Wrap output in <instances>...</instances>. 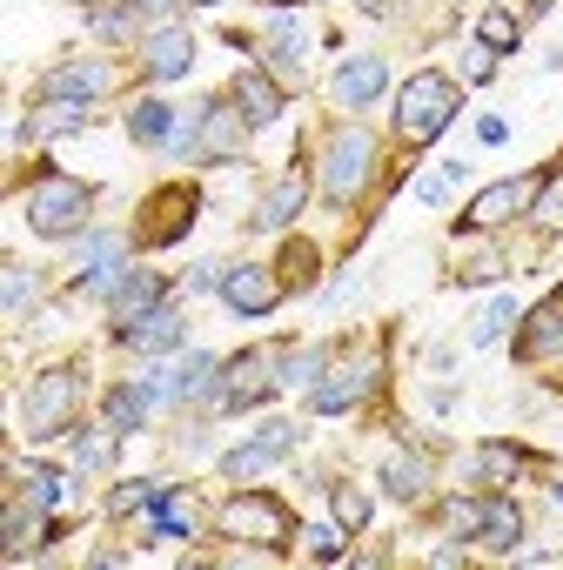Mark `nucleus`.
I'll return each instance as SVG.
<instances>
[{
	"instance_id": "8",
	"label": "nucleus",
	"mask_w": 563,
	"mask_h": 570,
	"mask_svg": "<svg viewBox=\"0 0 563 570\" xmlns=\"http://www.w3.org/2000/svg\"><path fill=\"white\" fill-rule=\"evenodd\" d=\"M536 202V175H516V181H490L483 195H470L463 202V228H503V222H516L523 208Z\"/></svg>"
},
{
	"instance_id": "33",
	"label": "nucleus",
	"mask_w": 563,
	"mask_h": 570,
	"mask_svg": "<svg viewBox=\"0 0 563 570\" xmlns=\"http://www.w3.org/2000/svg\"><path fill=\"white\" fill-rule=\"evenodd\" d=\"M75 470H101L108 463V450H115V430H75Z\"/></svg>"
},
{
	"instance_id": "9",
	"label": "nucleus",
	"mask_w": 563,
	"mask_h": 570,
	"mask_svg": "<svg viewBox=\"0 0 563 570\" xmlns=\"http://www.w3.org/2000/svg\"><path fill=\"white\" fill-rule=\"evenodd\" d=\"M282 456H296V423H261L248 443H235V450L221 456V470H228V476H261V470H275Z\"/></svg>"
},
{
	"instance_id": "1",
	"label": "nucleus",
	"mask_w": 563,
	"mask_h": 570,
	"mask_svg": "<svg viewBox=\"0 0 563 570\" xmlns=\"http://www.w3.org/2000/svg\"><path fill=\"white\" fill-rule=\"evenodd\" d=\"M456 115H463V95H456V81H443V75H409V88L396 95V128H403L409 148L436 141Z\"/></svg>"
},
{
	"instance_id": "42",
	"label": "nucleus",
	"mask_w": 563,
	"mask_h": 570,
	"mask_svg": "<svg viewBox=\"0 0 563 570\" xmlns=\"http://www.w3.org/2000/svg\"><path fill=\"white\" fill-rule=\"evenodd\" d=\"M303 543H309L316 557H343V530H336V523H309V530H303Z\"/></svg>"
},
{
	"instance_id": "29",
	"label": "nucleus",
	"mask_w": 563,
	"mask_h": 570,
	"mask_svg": "<svg viewBox=\"0 0 563 570\" xmlns=\"http://www.w3.org/2000/svg\"><path fill=\"white\" fill-rule=\"evenodd\" d=\"M121 255H128V235H88L81 242V275H128Z\"/></svg>"
},
{
	"instance_id": "12",
	"label": "nucleus",
	"mask_w": 563,
	"mask_h": 570,
	"mask_svg": "<svg viewBox=\"0 0 563 570\" xmlns=\"http://www.w3.org/2000/svg\"><path fill=\"white\" fill-rule=\"evenodd\" d=\"M115 88V75L101 68V61H68V68H48L41 75V101H95V95H108Z\"/></svg>"
},
{
	"instance_id": "36",
	"label": "nucleus",
	"mask_w": 563,
	"mask_h": 570,
	"mask_svg": "<svg viewBox=\"0 0 563 570\" xmlns=\"http://www.w3.org/2000/svg\"><path fill=\"white\" fill-rule=\"evenodd\" d=\"M369 510H376V503H369V490H356V483H343V490H336V523H343V530H363V523H369Z\"/></svg>"
},
{
	"instance_id": "39",
	"label": "nucleus",
	"mask_w": 563,
	"mask_h": 570,
	"mask_svg": "<svg viewBox=\"0 0 563 570\" xmlns=\"http://www.w3.org/2000/svg\"><path fill=\"white\" fill-rule=\"evenodd\" d=\"M523 456L516 450H476V476H516Z\"/></svg>"
},
{
	"instance_id": "31",
	"label": "nucleus",
	"mask_w": 563,
	"mask_h": 570,
	"mask_svg": "<svg viewBox=\"0 0 563 570\" xmlns=\"http://www.w3.org/2000/svg\"><path fill=\"white\" fill-rule=\"evenodd\" d=\"M195 8V0H128V14L155 35V28H181V14Z\"/></svg>"
},
{
	"instance_id": "13",
	"label": "nucleus",
	"mask_w": 563,
	"mask_h": 570,
	"mask_svg": "<svg viewBox=\"0 0 563 570\" xmlns=\"http://www.w3.org/2000/svg\"><path fill=\"white\" fill-rule=\"evenodd\" d=\"M161 303H168V282L148 275V268H128L121 289L108 296V316H115V330H128V323H141L148 309H161Z\"/></svg>"
},
{
	"instance_id": "28",
	"label": "nucleus",
	"mask_w": 563,
	"mask_h": 570,
	"mask_svg": "<svg viewBox=\"0 0 563 570\" xmlns=\"http://www.w3.org/2000/svg\"><path fill=\"white\" fill-rule=\"evenodd\" d=\"M516 41H523L516 14H503V8H483V14H476V48H490V55H516Z\"/></svg>"
},
{
	"instance_id": "27",
	"label": "nucleus",
	"mask_w": 563,
	"mask_h": 570,
	"mask_svg": "<svg viewBox=\"0 0 563 570\" xmlns=\"http://www.w3.org/2000/svg\"><path fill=\"white\" fill-rule=\"evenodd\" d=\"M363 376H369V370H363ZM363 376H356V370H349V376H323V383L309 390V410H316V416H343V410H349V403L369 390Z\"/></svg>"
},
{
	"instance_id": "11",
	"label": "nucleus",
	"mask_w": 563,
	"mask_h": 570,
	"mask_svg": "<svg viewBox=\"0 0 563 570\" xmlns=\"http://www.w3.org/2000/svg\"><path fill=\"white\" fill-rule=\"evenodd\" d=\"M221 303H228L235 316H268V309L282 303V289L268 282V268L241 262V268H221Z\"/></svg>"
},
{
	"instance_id": "26",
	"label": "nucleus",
	"mask_w": 563,
	"mask_h": 570,
	"mask_svg": "<svg viewBox=\"0 0 563 570\" xmlns=\"http://www.w3.org/2000/svg\"><path fill=\"white\" fill-rule=\"evenodd\" d=\"M168 135H175V108H168V101H135V108H128V141L155 148V141H168Z\"/></svg>"
},
{
	"instance_id": "34",
	"label": "nucleus",
	"mask_w": 563,
	"mask_h": 570,
	"mask_svg": "<svg viewBox=\"0 0 563 570\" xmlns=\"http://www.w3.org/2000/svg\"><path fill=\"white\" fill-rule=\"evenodd\" d=\"M556 343H563V316L556 309H536L530 316V336H523V356H550Z\"/></svg>"
},
{
	"instance_id": "19",
	"label": "nucleus",
	"mask_w": 563,
	"mask_h": 570,
	"mask_svg": "<svg viewBox=\"0 0 563 570\" xmlns=\"http://www.w3.org/2000/svg\"><path fill=\"white\" fill-rule=\"evenodd\" d=\"M303 202H309V181H303V175H282V181L261 195V208H255V228H261V235L289 228V222L303 215Z\"/></svg>"
},
{
	"instance_id": "48",
	"label": "nucleus",
	"mask_w": 563,
	"mask_h": 570,
	"mask_svg": "<svg viewBox=\"0 0 563 570\" xmlns=\"http://www.w3.org/2000/svg\"><path fill=\"white\" fill-rule=\"evenodd\" d=\"M201 8H215V0H201Z\"/></svg>"
},
{
	"instance_id": "16",
	"label": "nucleus",
	"mask_w": 563,
	"mask_h": 570,
	"mask_svg": "<svg viewBox=\"0 0 563 570\" xmlns=\"http://www.w3.org/2000/svg\"><path fill=\"white\" fill-rule=\"evenodd\" d=\"M88 128V101H41L34 121H14V141H68Z\"/></svg>"
},
{
	"instance_id": "23",
	"label": "nucleus",
	"mask_w": 563,
	"mask_h": 570,
	"mask_svg": "<svg viewBox=\"0 0 563 570\" xmlns=\"http://www.w3.org/2000/svg\"><path fill=\"white\" fill-rule=\"evenodd\" d=\"M516 537H523V510H516L510 497H483V523H476V543H490L496 557H510V550H516Z\"/></svg>"
},
{
	"instance_id": "24",
	"label": "nucleus",
	"mask_w": 563,
	"mask_h": 570,
	"mask_svg": "<svg viewBox=\"0 0 563 570\" xmlns=\"http://www.w3.org/2000/svg\"><path fill=\"white\" fill-rule=\"evenodd\" d=\"M168 383H175V396H181V403H195V396H221V363H215L208 350H195V356H181V363H175V376H168Z\"/></svg>"
},
{
	"instance_id": "37",
	"label": "nucleus",
	"mask_w": 563,
	"mask_h": 570,
	"mask_svg": "<svg viewBox=\"0 0 563 570\" xmlns=\"http://www.w3.org/2000/svg\"><path fill=\"white\" fill-rule=\"evenodd\" d=\"M456 181H463V161H443L436 175H423V181H416V202H429V208H436V202H450V188H456Z\"/></svg>"
},
{
	"instance_id": "30",
	"label": "nucleus",
	"mask_w": 563,
	"mask_h": 570,
	"mask_svg": "<svg viewBox=\"0 0 563 570\" xmlns=\"http://www.w3.org/2000/svg\"><path fill=\"white\" fill-rule=\"evenodd\" d=\"M516 316H523V309H516V296H496V303H490V309H483V316L470 323V343H476V350H490V343H503V330H510Z\"/></svg>"
},
{
	"instance_id": "38",
	"label": "nucleus",
	"mask_w": 563,
	"mask_h": 570,
	"mask_svg": "<svg viewBox=\"0 0 563 570\" xmlns=\"http://www.w3.org/2000/svg\"><path fill=\"white\" fill-rule=\"evenodd\" d=\"M8 323H14V330L28 323V268H21V262H8Z\"/></svg>"
},
{
	"instance_id": "3",
	"label": "nucleus",
	"mask_w": 563,
	"mask_h": 570,
	"mask_svg": "<svg viewBox=\"0 0 563 570\" xmlns=\"http://www.w3.org/2000/svg\"><path fill=\"white\" fill-rule=\"evenodd\" d=\"M369 168H376L369 128H336V135H329V155H323V195H329V202H356L363 181H369Z\"/></svg>"
},
{
	"instance_id": "5",
	"label": "nucleus",
	"mask_w": 563,
	"mask_h": 570,
	"mask_svg": "<svg viewBox=\"0 0 563 570\" xmlns=\"http://www.w3.org/2000/svg\"><path fill=\"white\" fill-rule=\"evenodd\" d=\"M275 363H282V350H248V356H235V363H221V410H255V403H268L275 390H282V376H275Z\"/></svg>"
},
{
	"instance_id": "25",
	"label": "nucleus",
	"mask_w": 563,
	"mask_h": 570,
	"mask_svg": "<svg viewBox=\"0 0 563 570\" xmlns=\"http://www.w3.org/2000/svg\"><path fill=\"white\" fill-rule=\"evenodd\" d=\"M275 376H282V390H316L329 376V350H282Z\"/></svg>"
},
{
	"instance_id": "41",
	"label": "nucleus",
	"mask_w": 563,
	"mask_h": 570,
	"mask_svg": "<svg viewBox=\"0 0 563 570\" xmlns=\"http://www.w3.org/2000/svg\"><path fill=\"white\" fill-rule=\"evenodd\" d=\"M443 517H450L456 530H470V537H476V523H483V497H450V503H443Z\"/></svg>"
},
{
	"instance_id": "46",
	"label": "nucleus",
	"mask_w": 563,
	"mask_h": 570,
	"mask_svg": "<svg viewBox=\"0 0 563 570\" xmlns=\"http://www.w3.org/2000/svg\"><path fill=\"white\" fill-rule=\"evenodd\" d=\"M550 497H556V510H563V483H556V490H550Z\"/></svg>"
},
{
	"instance_id": "43",
	"label": "nucleus",
	"mask_w": 563,
	"mask_h": 570,
	"mask_svg": "<svg viewBox=\"0 0 563 570\" xmlns=\"http://www.w3.org/2000/svg\"><path fill=\"white\" fill-rule=\"evenodd\" d=\"M208 289H221V268L215 262H195L188 268V296H208Z\"/></svg>"
},
{
	"instance_id": "47",
	"label": "nucleus",
	"mask_w": 563,
	"mask_h": 570,
	"mask_svg": "<svg viewBox=\"0 0 563 570\" xmlns=\"http://www.w3.org/2000/svg\"><path fill=\"white\" fill-rule=\"evenodd\" d=\"M268 8H296V0H268Z\"/></svg>"
},
{
	"instance_id": "44",
	"label": "nucleus",
	"mask_w": 563,
	"mask_h": 570,
	"mask_svg": "<svg viewBox=\"0 0 563 570\" xmlns=\"http://www.w3.org/2000/svg\"><path fill=\"white\" fill-rule=\"evenodd\" d=\"M476 135H483V141H510V121H503V115H483V128H476Z\"/></svg>"
},
{
	"instance_id": "20",
	"label": "nucleus",
	"mask_w": 563,
	"mask_h": 570,
	"mask_svg": "<svg viewBox=\"0 0 563 570\" xmlns=\"http://www.w3.org/2000/svg\"><path fill=\"white\" fill-rule=\"evenodd\" d=\"M228 95H235V108H241V115H248L255 128H261V121H282V88H275V81H268L261 68H241Z\"/></svg>"
},
{
	"instance_id": "10",
	"label": "nucleus",
	"mask_w": 563,
	"mask_h": 570,
	"mask_svg": "<svg viewBox=\"0 0 563 570\" xmlns=\"http://www.w3.org/2000/svg\"><path fill=\"white\" fill-rule=\"evenodd\" d=\"M248 128H255V121L235 108V95H228V101H208V108H201V148H195V155H201V161H235V155L248 148Z\"/></svg>"
},
{
	"instance_id": "17",
	"label": "nucleus",
	"mask_w": 563,
	"mask_h": 570,
	"mask_svg": "<svg viewBox=\"0 0 563 570\" xmlns=\"http://www.w3.org/2000/svg\"><path fill=\"white\" fill-rule=\"evenodd\" d=\"M181 336H188V330H181V309H168V303L121 330V343H128V350H141V356H168V350H181Z\"/></svg>"
},
{
	"instance_id": "18",
	"label": "nucleus",
	"mask_w": 563,
	"mask_h": 570,
	"mask_svg": "<svg viewBox=\"0 0 563 570\" xmlns=\"http://www.w3.org/2000/svg\"><path fill=\"white\" fill-rule=\"evenodd\" d=\"M383 81H389V68H383L376 55H356V61H343V68H336V81H329V88H336V101H343V108H369V101L383 95Z\"/></svg>"
},
{
	"instance_id": "2",
	"label": "nucleus",
	"mask_w": 563,
	"mask_h": 570,
	"mask_svg": "<svg viewBox=\"0 0 563 570\" xmlns=\"http://www.w3.org/2000/svg\"><path fill=\"white\" fill-rule=\"evenodd\" d=\"M21 215H28L34 235L68 242V235L88 228V181H75V175H41V181L21 195Z\"/></svg>"
},
{
	"instance_id": "35",
	"label": "nucleus",
	"mask_w": 563,
	"mask_h": 570,
	"mask_svg": "<svg viewBox=\"0 0 563 570\" xmlns=\"http://www.w3.org/2000/svg\"><path fill=\"white\" fill-rule=\"evenodd\" d=\"M28 497H34V510H55V503H68V476L61 470H28Z\"/></svg>"
},
{
	"instance_id": "22",
	"label": "nucleus",
	"mask_w": 563,
	"mask_h": 570,
	"mask_svg": "<svg viewBox=\"0 0 563 570\" xmlns=\"http://www.w3.org/2000/svg\"><path fill=\"white\" fill-rule=\"evenodd\" d=\"M148 410H155V390H148V376H141V383H121V390H108V430H115V436H141Z\"/></svg>"
},
{
	"instance_id": "45",
	"label": "nucleus",
	"mask_w": 563,
	"mask_h": 570,
	"mask_svg": "<svg viewBox=\"0 0 563 570\" xmlns=\"http://www.w3.org/2000/svg\"><path fill=\"white\" fill-rule=\"evenodd\" d=\"M463 75H470V81H490V48H476V55H470V68H463Z\"/></svg>"
},
{
	"instance_id": "14",
	"label": "nucleus",
	"mask_w": 563,
	"mask_h": 570,
	"mask_svg": "<svg viewBox=\"0 0 563 570\" xmlns=\"http://www.w3.org/2000/svg\"><path fill=\"white\" fill-rule=\"evenodd\" d=\"M141 68H148L155 81H181V75L195 68L188 28H155V35H141Z\"/></svg>"
},
{
	"instance_id": "7",
	"label": "nucleus",
	"mask_w": 563,
	"mask_h": 570,
	"mask_svg": "<svg viewBox=\"0 0 563 570\" xmlns=\"http://www.w3.org/2000/svg\"><path fill=\"white\" fill-rule=\"evenodd\" d=\"M221 530L241 543H282V537H289V510H282L275 497H261V490H241L235 503H221Z\"/></svg>"
},
{
	"instance_id": "4",
	"label": "nucleus",
	"mask_w": 563,
	"mask_h": 570,
	"mask_svg": "<svg viewBox=\"0 0 563 570\" xmlns=\"http://www.w3.org/2000/svg\"><path fill=\"white\" fill-rule=\"evenodd\" d=\"M195 208H201L195 181H168V188H155V195L141 202V248H168V242H181L188 222H195Z\"/></svg>"
},
{
	"instance_id": "15",
	"label": "nucleus",
	"mask_w": 563,
	"mask_h": 570,
	"mask_svg": "<svg viewBox=\"0 0 563 570\" xmlns=\"http://www.w3.org/2000/svg\"><path fill=\"white\" fill-rule=\"evenodd\" d=\"M303 55H309V28L289 8H275V21H268V61H275V75L282 81H303Z\"/></svg>"
},
{
	"instance_id": "21",
	"label": "nucleus",
	"mask_w": 563,
	"mask_h": 570,
	"mask_svg": "<svg viewBox=\"0 0 563 570\" xmlns=\"http://www.w3.org/2000/svg\"><path fill=\"white\" fill-rule=\"evenodd\" d=\"M383 490H389L396 503H423V497H429V456H416V450L383 456Z\"/></svg>"
},
{
	"instance_id": "6",
	"label": "nucleus",
	"mask_w": 563,
	"mask_h": 570,
	"mask_svg": "<svg viewBox=\"0 0 563 570\" xmlns=\"http://www.w3.org/2000/svg\"><path fill=\"white\" fill-rule=\"evenodd\" d=\"M81 390H88V376H81V370H48V376H34V390H28V430H34V436L68 430V416H75Z\"/></svg>"
},
{
	"instance_id": "40",
	"label": "nucleus",
	"mask_w": 563,
	"mask_h": 570,
	"mask_svg": "<svg viewBox=\"0 0 563 570\" xmlns=\"http://www.w3.org/2000/svg\"><path fill=\"white\" fill-rule=\"evenodd\" d=\"M155 497H161V483H121V490L108 497V510H115V517H128L135 503H155Z\"/></svg>"
},
{
	"instance_id": "32",
	"label": "nucleus",
	"mask_w": 563,
	"mask_h": 570,
	"mask_svg": "<svg viewBox=\"0 0 563 570\" xmlns=\"http://www.w3.org/2000/svg\"><path fill=\"white\" fill-rule=\"evenodd\" d=\"M81 21H88V28H95L101 41H121L135 14H128V0H121V8H115V0H88V14H81Z\"/></svg>"
}]
</instances>
